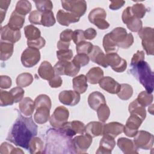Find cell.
Wrapping results in <instances>:
<instances>
[{"label": "cell", "instance_id": "6da1fadb", "mask_svg": "<svg viewBox=\"0 0 154 154\" xmlns=\"http://www.w3.org/2000/svg\"><path fill=\"white\" fill-rule=\"evenodd\" d=\"M37 126L31 116H23L19 114L10 128L6 140L17 146L28 150L29 142L37 135Z\"/></svg>", "mask_w": 154, "mask_h": 154}, {"label": "cell", "instance_id": "7a4b0ae2", "mask_svg": "<svg viewBox=\"0 0 154 154\" xmlns=\"http://www.w3.org/2000/svg\"><path fill=\"white\" fill-rule=\"evenodd\" d=\"M129 72L145 88L147 92L152 93L153 91V72L148 63L141 61L131 66Z\"/></svg>", "mask_w": 154, "mask_h": 154}, {"label": "cell", "instance_id": "3957f363", "mask_svg": "<svg viewBox=\"0 0 154 154\" xmlns=\"http://www.w3.org/2000/svg\"><path fill=\"white\" fill-rule=\"evenodd\" d=\"M109 33L112 40L120 48L128 49L134 43L132 34L131 33H128L126 30L123 27L116 28Z\"/></svg>", "mask_w": 154, "mask_h": 154}, {"label": "cell", "instance_id": "277c9868", "mask_svg": "<svg viewBox=\"0 0 154 154\" xmlns=\"http://www.w3.org/2000/svg\"><path fill=\"white\" fill-rule=\"evenodd\" d=\"M138 36L142 40V46L147 55L154 54V31L151 27H144L138 32Z\"/></svg>", "mask_w": 154, "mask_h": 154}, {"label": "cell", "instance_id": "5b68a950", "mask_svg": "<svg viewBox=\"0 0 154 154\" xmlns=\"http://www.w3.org/2000/svg\"><path fill=\"white\" fill-rule=\"evenodd\" d=\"M80 68L73 61H58L54 66L55 75H67L71 77L75 76L79 73Z\"/></svg>", "mask_w": 154, "mask_h": 154}, {"label": "cell", "instance_id": "8992f818", "mask_svg": "<svg viewBox=\"0 0 154 154\" xmlns=\"http://www.w3.org/2000/svg\"><path fill=\"white\" fill-rule=\"evenodd\" d=\"M106 13L103 8L97 7L93 9L88 14L90 22L94 24L100 29H105L109 26V23L105 20Z\"/></svg>", "mask_w": 154, "mask_h": 154}, {"label": "cell", "instance_id": "52a82bcc", "mask_svg": "<svg viewBox=\"0 0 154 154\" xmlns=\"http://www.w3.org/2000/svg\"><path fill=\"white\" fill-rule=\"evenodd\" d=\"M69 116V112L66 107L63 106H58L49 118L50 124L54 128L60 129L67 122Z\"/></svg>", "mask_w": 154, "mask_h": 154}, {"label": "cell", "instance_id": "ba28073f", "mask_svg": "<svg viewBox=\"0 0 154 154\" xmlns=\"http://www.w3.org/2000/svg\"><path fill=\"white\" fill-rule=\"evenodd\" d=\"M40 60V52L38 49L28 47L21 55V62L25 67L30 68L35 66Z\"/></svg>", "mask_w": 154, "mask_h": 154}, {"label": "cell", "instance_id": "9c48e42d", "mask_svg": "<svg viewBox=\"0 0 154 154\" xmlns=\"http://www.w3.org/2000/svg\"><path fill=\"white\" fill-rule=\"evenodd\" d=\"M61 2L64 10L79 17L82 16L87 10V2L84 0L61 1Z\"/></svg>", "mask_w": 154, "mask_h": 154}, {"label": "cell", "instance_id": "30bf717a", "mask_svg": "<svg viewBox=\"0 0 154 154\" xmlns=\"http://www.w3.org/2000/svg\"><path fill=\"white\" fill-rule=\"evenodd\" d=\"M133 141L138 149L149 150L153 147L154 137L149 132L140 131L134 136Z\"/></svg>", "mask_w": 154, "mask_h": 154}, {"label": "cell", "instance_id": "8fae6325", "mask_svg": "<svg viewBox=\"0 0 154 154\" xmlns=\"http://www.w3.org/2000/svg\"><path fill=\"white\" fill-rule=\"evenodd\" d=\"M74 153H85L92 143V137L85 134L75 137L72 141Z\"/></svg>", "mask_w": 154, "mask_h": 154}, {"label": "cell", "instance_id": "7c38bea8", "mask_svg": "<svg viewBox=\"0 0 154 154\" xmlns=\"http://www.w3.org/2000/svg\"><path fill=\"white\" fill-rule=\"evenodd\" d=\"M106 61L108 66H110L113 70L121 73L124 72L127 67L126 61L121 58L116 52L108 53L105 55Z\"/></svg>", "mask_w": 154, "mask_h": 154}, {"label": "cell", "instance_id": "4fadbf2b", "mask_svg": "<svg viewBox=\"0 0 154 154\" xmlns=\"http://www.w3.org/2000/svg\"><path fill=\"white\" fill-rule=\"evenodd\" d=\"M85 125L78 120L66 122L60 129L66 135L72 137L76 134H83L85 131Z\"/></svg>", "mask_w": 154, "mask_h": 154}, {"label": "cell", "instance_id": "5bb4252c", "mask_svg": "<svg viewBox=\"0 0 154 154\" xmlns=\"http://www.w3.org/2000/svg\"><path fill=\"white\" fill-rule=\"evenodd\" d=\"M143 122V120H142L139 117L131 114L123 128V132L125 134L129 137H134L137 133L138 129L140 127Z\"/></svg>", "mask_w": 154, "mask_h": 154}, {"label": "cell", "instance_id": "9a60e30c", "mask_svg": "<svg viewBox=\"0 0 154 154\" xmlns=\"http://www.w3.org/2000/svg\"><path fill=\"white\" fill-rule=\"evenodd\" d=\"M80 95L78 93L72 90H64L61 91L58 96L60 102L68 106H75L80 101Z\"/></svg>", "mask_w": 154, "mask_h": 154}, {"label": "cell", "instance_id": "2e32d148", "mask_svg": "<svg viewBox=\"0 0 154 154\" xmlns=\"http://www.w3.org/2000/svg\"><path fill=\"white\" fill-rule=\"evenodd\" d=\"M1 37L2 40L14 43L20 40L21 37V32L20 30H14L8 25H6L4 26L1 27Z\"/></svg>", "mask_w": 154, "mask_h": 154}, {"label": "cell", "instance_id": "e0dca14e", "mask_svg": "<svg viewBox=\"0 0 154 154\" xmlns=\"http://www.w3.org/2000/svg\"><path fill=\"white\" fill-rule=\"evenodd\" d=\"M99 84L101 88L111 94H117L120 88V84L110 76L101 78Z\"/></svg>", "mask_w": 154, "mask_h": 154}, {"label": "cell", "instance_id": "ac0fdd59", "mask_svg": "<svg viewBox=\"0 0 154 154\" xmlns=\"http://www.w3.org/2000/svg\"><path fill=\"white\" fill-rule=\"evenodd\" d=\"M124 125L119 122H110L103 125L102 135H108L112 138L116 137L123 132Z\"/></svg>", "mask_w": 154, "mask_h": 154}, {"label": "cell", "instance_id": "d6986e66", "mask_svg": "<svg viewBox=\"0 0 154 154\" xmlns=\"http://www.w3.org/2000/svg\"><path fill=\"white\" fill-rule=\"evenodd\" d=\"M90 60L94 63H96L105 68L108 67V65L106 61L105 55L102 49L96 45H93L91 51L88 54Z\"/></svg>", "mask_w": 154, "mask_h": 154}, {"label": "cell", "instance_id": "ffe728a7", "mask_svg": "<svg viewBox=\"0 0 154 154\" xmlns=\"http://www.w3.org/2000/svg\"><path fill=\"white\" fill-rule=\"evenodd\" d=\"M115 146L116 141L114 138L108 135H103L99 143V147L96 153L101 154L111 153Z\"/></svg>", "mask_w": 154, "mask_h": 154}, {"label": "cell", "instance_id": "44dd1931", "mask_svg": "<svg viewBox=\"0 0 154 154\" xmlns=\"http://www.w3.org/2000/svg\"><path fill=\"white\" fill-rule=\"evenodd\" d=\"M79 17L69 12H66L63 10L58 11L57 19L58 22L63 26H68L72 23H76L79 20Z\"/></svg>", "mask_w": 154, "mask_h": 154}, {"label": "cell", "instance_id": "7402d4cb", "mask_svg": "<svg viewBox=\"0 0 154 154\" xmlns=\"http://www.w3.org/2000/svg\"><path fill=\"white\" fill-rule=\"evenodd\" d=\"M117 146L125 154L138 153V148L135 146L134 141L126 138L121 137L117 140Z\"/></svg>", "mask_w": 154, "mask_h": 154}, {"label": "cell", "instance_id": "603a6c76", "mask_svg": "<svg viewBox=\"0 0 154 154\" xmlns=\"http://www.w3.org/2000/svg\"><path fill=\"white\" fill-rule=\"evenodd\" d=\"M88 103L91 109L97 111L101 105L106 103V100L103 94L99 91H93L88 96Z\"/></svg>", "mask_w": 154, "mask_h": 154}, {"label": "cell", "instance_id": "cb8c5ba5", "mask_svg": "<svg viewBox=\"0 0 154 154\" xmlns=\"http://www.w3.org/2000/svg\"><path fill=\"white\" fill-rule=\"evenodd\" d=\"M38 73L41 78L47 81L51 80L55 76L54 67L47 61H44L41 63L38 69Z\"/></svg>", "mask_w": 154, "mask_h": 154}, {"label": "cell", "instance_id": "d4e9b609", "mask_svg": "<svg viewBox=\"0 0 154 154\" xmlns=\"http://www.w3.org/2000/svg\"><path fill=\"white\" fill-rule=\"evenodd\" d=\"M19 108L23 115L26 117L31 116L35 109L34 101L30 97H25L19 102Z\"/></svg>", "mask_w": 154, "mask_h": 154}, {"label": "cell", "instance_id": "484cf974", "mask_svg": "<svg viewBox=\"0 0 154 154\" xmlns=\"http://www.w3.org/2000/svg\"><path fill=\"white\" fill-rule=\"evenodd\" d=\"M51 108L41 106L36 108L35 112L34 115V121L38 124H43L49 120Z\"/></svg>", "mask_w": 154, "mask_h": 154}, {"label": "cell", "instance_id": "4316f807", "mask_svg": "<svg viewBox=\"0 0 154 154\" xmlns=\"http://www.w3.org/2000/svg\"><path fill=\"white\" fill-rule=\"evenodd\" d=\"M103 124L100 122H91L85 127L84 132L92 138L102 135Z\"/></svg>", "mask_w": 154, "mask_h": 154}, {"label": "cell", "instance_id": "83f0119b", "mask_svg": "<svg viewBox=\"0 0 154 154\" xmlns=\"http://www.w3.org/2000/svg\"><path fill=\"white\" fill-rule=\"evenodd\" d=\"M25 16L14 11L10 16L7 25L14 30H20L23 26L25 19Z\"/></svg>", "mask_w": 154, "mask_h": 154}, {"label": "cell", "instance_id": "f1b7e54d", "mask_svg": "<svg viewBox=\"0 0 154 154\" xmlns=\"http://www.w3.org/2000/svg\"><path fill=\"white\" fill-rule=\"evenodd\" d=\"M73 90L79 94H82L85 92L88 88L87 79L84 75H80L75 77L73 80Z\"/></svg>", "mask_w": 154, "mask_h": 154}, {"label": "cell", "instance_id": "f546056e", "mask_svg": "<svg viewBox=\"0 0 154 154\" xmlns=\"http://www.w3.org/2000/svg\"><path fill=\"white\" fill-rule=\"evenodd\" d=\"M129 112L131 114L139 117L142 120H144L146 117V111L145 107L140 105L137 99L133 100L129 105Z\"/></svg>", "mask_w": 154, "mask_h": 154}, {"label": "cell", "instance_id": "4dcf8cb0", "mask_svg": "<svg viewBox=\"0 0 154 154\" xmlns=\"http://www.w3.org/2000/svg\"><path fill=\"white\" fill-rule=\"evenodd\" d=\"M86 77L88 82L91 84H96L103 77V71L100 67H94L89 70Z\"/></svg>", "mask_w": 154, "mask_h": 154}, {"label": "cell", "instance_id": "1f68e13d", "mask_svg": "<svg viewBox=\"0 0 154 154\" xmlns=\"http://www.w3.org/2000/svg\"><path fill=\"white\" fill-rule=\"evenodd\" d=\"M14 51L13 43L1 42L0 44V59L2 61L8 60L13 55Z\"/></svg>", "mask_w": 154, "mask_h": 154}, {"label": "cell", "instance_id": "d6a6232c", "mask_svg": "<svg viewBox=\"0 0 154 154\" xmlns=\"http://www.w3.org/2000/svg\"><path fill=\"white\" fill-rule=\"evenodd\" d=\"M28 150L34 154L43 153V142L38 137H34L29 142Z\"/></svg>", "mask_w": 154, "mask_h": 154}, {"label": "cell", "instance_id": "836d02e7", "mask_svg": "<svg viewBox=\"0 0 154 154\" xmlns=\"http://www.w3.org/2000/svg\"><path fill=\"white\" fill-rule=\"evenodd\" d=\"M24 33L26 38L29 41L36 40L41 37L40 31L32 25H29L25 26Z\"/></svg>", "mask_w": 154, "mask_h": 154}, {"label": "cell", "instance_id": "e575fe53", "mask_svg": "<svg viewBox=\"0 0 154 154\" xmlns=\"http://www.w3.org/2000/svg\"><path fill=\"white\" fill-rule=\"evenodd\" d=\"M103 46L106 53L117 52L119 49V47L116 43L112 40L109 35V33L105 35L103 38Z\"/></svg>", "mask_w": 154, "mask_h": 154}, {"label": "cell", "instance_id": "d590c367", "mask_svg": "<svg viewBox=\"0 0 154 154\" xmlns=\"http://www.w3.org/2000/svg\"><path fill=\"white\" fill-rule=\"evenodd\" d=\"M118 97L122 100H128L133 94V88L131 85L128 84H120V88L117 93Z\"/></svg>", "mask_w": 154, "mask_h": 154}, {"label": "cell", "instance_id": "8d00e7d4", "mask_svg": "<svg viewBox=\"0 0 154 154\" xmlns=\"http://www.w3.org/2000/svg\"><path fill=\"white\" fill-rule=\"evenodd\" d=\"M32 81L33 76L29 73H22L19 75L16 80V84L20 87H28L31 84Z\"/></svg>", "mask_w": 154, "mask_h": 154}, {"label": "cell", "instance_id": "74e56055", "mask_svg": "<svg viewBox=\"0 0 154 154\" xmlns=\"http://www.w3.org/2000/svg\"><path fill=\"white\" fill-rule=\"evenodd\" d=\"M31 8V4L29 1L26 0H20L17 2L14 11L20 14L25 16L30 12Z\"/></svg>", "mask_w": 154, "mask_h": 154}, {"label": "cell", "instance_id": "f35d334b", "mask_svg": "<svg viewBox=\"0 0 154 154\" xmlns=\"http://www.w3.org/2000/svg\"><path fill=\"white\" fill-rule=\"evenodd\" d=\"M153 94L149 93L146 91H143L138 94L137 100L143 106H149L153 102Z\"/></svg>", "mask_w": 154, "mask_h": 154}, {"label": "cell", "instance_id": "ab89813d", "mask_svg": "<svg viewBox=\"0 0 154 154\" xmlns=\"http://www.w3.org/2000/svg\"><path fill=\"white\" fill-rule=\"evenodd\" d=\"M55 19L52 11L43 13L41 17V25L44 26L50 27L55 25Z\"/></svg>", "mask_w": 154, "mask_h": 154}, {"label": "cell", "instance_id": "60d3db41", "mask_svg": "<svg viewBox=\"0 0 154 154\" xmlns=\"http://www.w3.org/2000/svg\"><path fill=\"white\" fill-rule=\"evenodd\" d=\"M37 10L41 13L50 11L53 8L52 1L50 0L35 1H34Z\"/></svg>", "mask_w": 154, "mask_h": 154}, {"label": "cell", "instance_id": "b9f144b4", "mask_svg": "<svg viewBox=\"0 0 154 154\" xmlns=\"http://www.w3.org/2000/svg\"><path fill=\"white\" fill-rule=\"evenodd\" d=\"M14 103V99L10 93L4 90H1L0 93V105L1 106L11 105Z\"/></svg>", "mask_w": 154, "mask_h": 154}, {"label": "cell", "instance_id": "7bdbcfd3", "mask_svg": "<svg viewBox=\"0 0 154 154\" xmlns=\"http://www.w3.org/2000/svg\"><path fill=\"white\" fill-rule=\"evenodd\" d=\"M35 109L41 106L51 108V100L46 94H40L34 100Z\"/></svg>", "mask_w": 154, "mask_h": 154}, {"label": "cell", "instance_id": "ee69618b", "mask_svg": "<svg viewBox=\"0 0 154 154\" xmlns=\"http://www.w3.org/2000/svg\"><path fill=\"white\" fill-rule=\"evenodd\" d=\"M97 114L100 122L104 123L108 120L110 115L109 108L106 103L103 104L97 109Z\"/></svg>", "mask_w": 154, "mask_h": 154}, {"label": "cell", "instance_id": "f6af8a7d", "mask_svg": "<svg viewBox=\"0 0 154 154\" xmlns=\"http://www.w3.org/2000/svg\"><path fill=\"white\" fill-rule=\"evenodd\" d=\"M131 10L134 16L140 19L145 16L146 13L147 11L145 6L143 4L140 3L133 5V6L131 7Z\"/></svg>", "mask_w": 154, "mask_h": 154}, {"label": "cell", "instance_id": "bcb514c9", "mask_svg": "<svg viewBox=\"0 0 154 154\" xmlns=\"http://www.w3.org/2000/svg\"><path fill=\"white\" fill-rule=\"evenodd\" d=\"M0 153H23L24 152L19 148H15L11 144L4 142L2 143L0 147Z\"/></svg>", "mask_w": 154, "mask_h": 154}, {"label": "cell", "instance_id": "7dc6e473", "mask_svg": "<svg viewBox=\"0 0 154 154\" xmlns=\"http://www.w3.org/2000/svg\"><path fill=\"white\" fill-rule=\"evenodd\" d=\"M93 45L88 42L83 41L76 45V50L78 54H89L91 51Z\"/></svg>", "mask_w": 154, "mask_h": 154}, {"label": "cell", "instance_id": "c3c4849f", "mask_svg": "<svg viewBox=\"0 0 154 154\" xmlns=\"http://www.w3.org/2000/svg\"><path fill=\"white\" fill-rule=\"evenodd\" d=\"M127 28L132 32H139L143 26L142 21L135 17H134L127 24Z\"/></svg>", "mask_w": 154, "mask_h": 154}, {"label": "cell", "instance_id": "681fc988", "mask_svg": "<svg viewBox=\"0 0 154 154\" xmlns=\"http://www.w3.org/2000/svg\"><path fill=\"white\" fill-rule=\"evenodd\" d=\"M89 61L90 58L88 55L84 54H78L75 56L72 60V61L79 67L87 65Z\"/></svg>", "mask_w": 154, "mask_h": 154}, {"label": "cell", "instance_id": "f907efd6", "mask_svg": "<svg viewBox=\"0 0 154 154\" xmlns=\"http://www.w3.org/2000/svg\"><path fill=\"white\" fill-rule=\"evenodd\" d=\"M57 57L59 61H69L73 57V52L71 49H62L57 51Z\"/></svg>", "mask_w": 154, "mask_h": 154}, {"label": "cell", "instance_id": "816d5d0a", "mask_svg": "<svg viewBox=\"0 0 154 154\" xmlns=\"http://www.w3.org/2000/svg\"><path fill=\"white\" fill-rule=\"evenodd\" d=\"M10 92L14 99V103L20 102L23 99V97L25 93V91L22 89V88L19 86L13 88L10 90Z\"/></svg>", "mask_w": 154, "mask_h": 154}, {"label": "cell", "instance_id": "f5cc1de1", "mask_svg": "<svg viewBox=\"0 0 154 154\" xmlns=\"http://www.w3.org/2000/svg\"><path fill=\"white\" fill-rule=\"evenodd\" d=\"M42 13L38 10H34L29 15L28 20L29 22L34 25H41V17Z\"/></svg>", "mask_w": 154, "mask_h": 154}, {"label": "cell", "instance_id": "db71d44e", "mask_svg": "<svg viewBox=\"0 0 154 154\" xmlns=\"http://www.w3.org/2000/svg\"><path fill=\"white\" fill-rule=\"evenodd\" d=\"M45 44H46V41L45 38L42 37H40L34 40H32V41L27 40V45L28 47L34 48L38 49H40L43 48L45 46Z\"/></svg>", "mask_w": 154, "mask_h": 154}, {"label": "cell", "instance_id": "11a10c76", "mask_svg": "<svg viewBox=\"0 0 154 154\" xmlns=\"http://www.w3.org/2000/svg\"><path fill=\"white\" fill-rule=\"evenodd\" d=\"M135 16L132 14L131 7H128L123 10L122 13V19L123 22L126 25Z\"/></svg>", "mask_w": 154, "mask_h": 154}, {"label": "cell", "instance_id": "9f6ffc18", "mask_svg": "<svg viewBox=\"0 0 154 154\" xmlns=\"http://www.w3.org/2000/svg\"><path fill=\"white\" fill-rule=\"evenodd\" d=\"M85 38L84 34V31L81 29H76L73 31L72 35V40L76 45L81 42L85 41Z\"/></svg>", "mask_w": 154, "mask_h": 154}, {"label": "cell", "instance_id": "6f0895ef", "mask_svg": "<svg viewBox=\"0 0 154 154\" xmlns=\"http://www.w3.org/2000/svg\"><path fill=\"white\" fill-rule=\"evenodd\" d=\"M73 32V31L70 29L63 31L60 34V40L65 42H70L72 40Z\"/></svg>", "mask_w": 154, "mask_h": 154}, {"label": "cell", "instance_id": "680465c9", "mask_svg": "<svg viewBox=\"0 0 154 154\" xmlns=\"http://www.w3.org/2000/svg\"><path fill=\"white\" fill-rule=\"evenodd\" d=\"M144 52L143 51H137V52L134 54L131 61V66L141 61L144 60Z\"/></svg>", "mask_w": 154, "mask_h": 154}, {"label": "cell", "instance_id": "91938a15", "mask_svg": "<svg viewBox=\"0 0 154 154\" xmlns=\"http://www.w3.org/2000/svg\"><path fill=\"white\" fill-rule=\"evenodd\" d=\"M11 79L8 76L1 75L0 76V87L1 88L7 89L11 87Z\"/></svg>", "mask_w": 154, "mask_h": 154}, {"label": "cell", "instance_id": "94428289", "mask_svg": "<svg viewBox=\"0 0 154 154\" xmlns=\"http://www.w3.org/2000/svg\"><path fill=\"white\" fill-rule=\"evenodd\" d=\"M63 81L59 75H55L51 80L49 81V84L52 88L60 87L62 84Z\"/></svg>", "mask_w": 154, "mask_h": 154}, {"label": "cell", "instance_id": "6125c7cd", "mask_svg": "<svg viewBox=\"0 0 154 154\" xmlns=\"http://www.w3.org/2000/svg\"><path fill=\"white\" fill-rule=\"evenodd\" d=\"M85 38L87 40H93L97 35L96 31L93 28H89L84 31Z\"/></svg>", "mask_w": 154, "mask_h": 154}, {"label": "cell", "instance_id": "be15d7a7", "mask_svg": "<svg viewBox=\"0 0 154 154\" xmlns=\"http://www.w3.org/2000/svg\"><path fill=\"white\" fill-rule=\"evenodd\" d=\"M125 3V1H111L109 8L112 10H117L122 7Z\"/></svg>", "mask_w": 154, "mask_h": 154}, {"label": "cell", "instance_id": "e7e4bbea", "mask_svg": "<svg viewBox=\"0 0 154 154\" xmlns=\"http://www.w3.org/2000/svg\"><path fill=\"white\" fill-rule=\"evenodd\" d=\"M10 1H0V11L6 12L10 4Z\"/></svg>", "mask_w": 154, "mask_h": 154}, {"label": "cell", "instance_id": "03108f58", "mask_svg": "<svg viewBox=\"0 0 154 154\" xmlns=\"http://www.w3.org/2000/svg\"><path fill=\"white\" fill-rule=\"evenodd\" d=\"M70 42H65L60 40L57 43V48L59 50L67 49L69 48L70 46Z\"/></svg>", "mask_w": 154, "mask_h": 154}, {"label": "cell", "instance_id": "003e7915", "mask_svg": "<svg viewBox=\"0 0 154 154\" xmlns=\"http://www.w3.org/2000/svg\"><path fill=\"white\" fill-rule=\"evenodd\" d=\"M153 105L152 104V105L150 106V108L149 107V108H148L149 112H150V114H153Z\"/></svg>", "mask_w": 154, "mask_h": 154}]
</instances>
